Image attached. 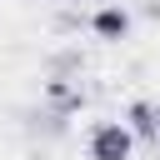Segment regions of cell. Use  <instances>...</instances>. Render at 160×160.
Segmentation results:
<instances>
[{"label": "cell", "instance_id": "1", "mask_svg": "<svg viewBox=\"0 0 160 160\" xmlns=\"http://www.w3.org/2000/svg\"><path fill=\"white\" fill-rule=\"evenodd\" d=\"M90 160H130V130L120 120H105L90 130Z\"/></svg>", "mask_w": 160, "mask_h": 160}, {"label": "cell", "instance_id": "2", "mask_svg": "<svg viewBox=\"0 0 160 160\" xmlns=\"http://www.w3.org/2000/svg\"><path fill=\"white\" fill-rule=\"evenodd\" d=\"M125 30H130V15H125V10H100V15H95V35H105V40H120Z\"/></svg>", "mask_w": 160, "mask_h": 160}, {"label": "cell", "instance_id": "3", "mask_svg": "<svg viewBox=\"0 0 160 160\" xmlns=\"http://www.w3.org/2000/svg\"><path fill=\"white\" fill-rule=\"evenodd\" d=\"M155 120H160V115H155V105L135 100V105H130V125H125V130H130V135H150V140H155Z\"/></svg>", "mask_w": 160, "mask_h": 160}, {"label": "cell", "instance_id": "4", "mask_svg": "<svg viewBox=\"0 0 160 160\" xmlns=\"http://www.w3.org/2000/svg\"><path fill=\"white\" fill-rule=\"evenodd\" d=\"M155 145H160V120H155Z\"/></svg>", "mask_w": 160, "mask_h": 160}]
</instances>
